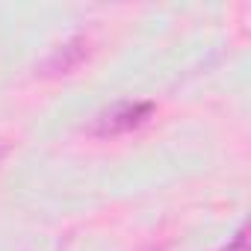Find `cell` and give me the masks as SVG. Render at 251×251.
Returning a JSON list of instances; mask_svg holds the SVG:
<instances>
[{
	"instance_id": "4",
	"label": "cell",
	"mask_w": 251,
	"mask_h": 251,
	"mask_svg": "<svg viewBox=\"0 0 251 251\" xmlns=\"http://www.w3.org/2000/svg\"><path fill=\"white\" fill-rule=\"evenodd\" d=\"M3 154H6V145H0V157H3Z\"/></svg>"
},
{
	"instance_id": "2",
	"label": "cell",
	"mask_w": 251,
	"mask_h": 251,
	"mask_svg": "<svg viewBox=\"0 0 251 251\" xmlns=\"http://www.w3.org/2000/svg\"><path fill=\"white\" fill-rule=\"evenodd\" d=\"M89 56V39L86 36H74L65 45H59L39 68L42 77H59V74H71L83 59Z\"/></svg>"
},
{
	"instance_id": "3",
	"label": "cell",
	"mask_w": 251,
	"mask_h": 251,
	"mask_svg": "<svg viewBox=\"0 0 251 251\" xmlns=\"http://www.w3.org/2000/svg\"><path fill=\"white\" fill-rule=\"evenodd\" d=\"M219 251H248V227L242 225V227L236 230V236H233L227 245H222Z\"/></svg>"
},
{
	"instance_id": "1",
	"label": "cell",
	"mask_w": 251,
	"mask_h": 251,
	"mask_svg": "<svg viewBox=\"0 0 251 251\" xmlns=\"http://www.w3.org/2000/svg\"><path fill=\"white\" fill-rule=\"evenodd\" d=\"M151 112H154V103H148V100H121V103H115V106H109V109L95 115L89 133L100 136V139L130 133V130L142 127Z\"/></svg>"
}]
</instances>
